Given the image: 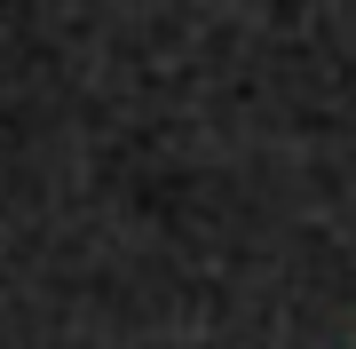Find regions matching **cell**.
Instances as JSON below:
<instances>
[]
</instances>
